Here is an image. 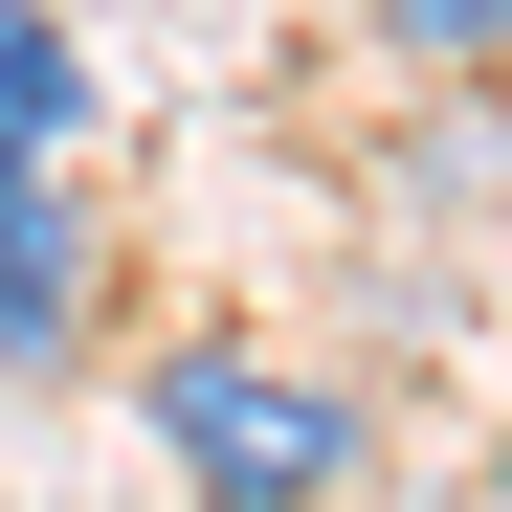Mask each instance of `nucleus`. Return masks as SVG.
Instances as JSON below:
<instances>
[{
  "instance_id": "f257e3e1",
  "label": "nucleus",
  "mask_w": 512,
  "mask_h": 512,
  "mask_svg": "<svg viewBox=\"0 0 512 512\" xmlns=\"http://www.w3.org/2000/svg\"><path fill=\"white\" fill-rule=\"evenodd\" d=\"M134 423L201 512H357L379 490V423L334 357H268V334H156L134 357Z\"/></svg>"
},
{
  "instance_id": "f03ea898",
  "label": "nucleus",
  "mask_w": 512,
  "mask_h": 512,
  "mask_svg": "<svg viewBox=\"0 0 512 512\" xmlns=\"http://www.w3.org/2000/svg\"><path fill=\"white\" fill-rule=\"evenodd\" d=\"M112 334V223L67 156H0V379H67Z\"/></svg>"
},
{
  "instance_id": "7ed1b4c3",
  "label": "nucleus",
  "mask_w": 512,
  "mask_h": 512,
  "mask_svg": "<svg viewBox=\"0 0 512 512\" xmlns=\"http://www.w3.org/2000/svg\"><path fill=\"white\" fill-rule=\"evenodd\" d=\"M67 134H90V45L45 0H0V156H67Z\"/></svg>"
},
{
  "instance_id": "20e7f679",
  "label": "nucleus",
  "mask_w": 512,
  "mask_h": 512,
  "mask_svg": "<svg viewBox=\"0 0 512 512\" xmlns=\"http://www.w3.org/2000/svg\"><path fill=\"white\" fill-rule=\"evenodd\" d=\"M357 45L423 90H512V0H357Z\"/></svg>"
},
{
  "instance_id": "39448f33",
  "label": "nucleus",
  "mask_w": 512,
  "mask_h": 512,
  "mask_svg": "<svg viewBox=\"0 0 512 512\" xmlns=\"http://www.w3.org/2000/svg\"><path fill=\"white\" fill-rule=\"evenodd\" d=\"M490 512H512V423H490Z\"/></svg>"
}]
</instances>
